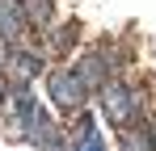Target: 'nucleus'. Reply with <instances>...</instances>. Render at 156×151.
Listing matches in <instances>:
<instances>
[{
  "label": "nucleus",
  "mask_w": 156,
  "mask_h": 151,
  "mask_svg": "<svg viewBox=\"0 0 156 151\" xmlns=\"http://www.w3.org/2000/svg\"><path fill=\"white\" fill-rule=\"evenodd\" d=\"M47 97H51V105L63 118H80L89 97H93V88L84 84V76L76 67H51L47 72Z\"/></svg>",
  "instance_id": "nucleus-1"
},
{
  "label": "nucleus",
  "mask_w": 156,
  "mask_h": 151,
  "mask_svg": "<svg viewBox=\"0 0 156 151\" xmlns=\"http://www.w3.org/2000/svg\"><path fill=\"white\" fill-rule=\"evenodd\" d=\"M97 105H101L105 122L122 126V130H131V126L144 118V97H139V88H131L127 80H110L101 92H97Z\"/></svg>",
  "instance_id": "nucleus-2"
},
{
  "label": "nucleus",
  "mask_w": 156,
  "mask_h": 151,
  "mask_svg": "<svg viewBox=\"0 0 156 151\" xmlns=\"http://www.w3.org/2000/svg\"><path fill=\"white\" fill-rule=\"evenodd\" d=\"M9 76H13V84H34L38 76H47V55L17 42L9 50Z\"/></svg>",
  "instance_id": "nucleus-3"
},
{
  "label": "nucleus",
  "mask_w": 156,
  "mask_h": 151,
  "mask_svg": "<svg viewBox=\"0 0 156 151\" xmlns=\"http://www.w3.org/2000/svg\"><path fill=\"white\" fill-rule=\"evenodd\" d=\"M80 76H84V84L93 88V92H101L105 84L114 80V67H110V59H105V50H84L76 63H72Z\"/></svg>",
  "instance_id": "nucleus-4"
},
{
  "label": "nucleus",
  "mask_w": 156,
  "mask_h": 151,
  "mask_svg": "<svg viewBox=\"0 0 156 151\" xmlns=\"http://www.w3.org/2000/svg\"><path fill=\"white\" fill-rule=\"evenodd\" d=\"M26 29H30V21H26V4H21V0H0V42L17 46Z\"/></svg>",
  "instance_id": "nucleus-5"
},
{
  "label": "nucleus",
  "mask_w": 156,
  "mask_h": 151,
  "mask_svg": "<svg viewBox=\"0 0 156 151\" xmlns=\"http://www.w3.org/2000/svg\"><path fill=\"white\" fill-rule=\"evenodd\" d=\"M72 151H110V143H105L101 126H97V118L84 109L76 118V130H72Z\"/></svg>",
  "instance_id": "nucleus-6"
},
{
  "label": "nucleus",
  "mask_w": 156,
  "mask_h": 151,
  "mask_svg": "<svg viewBox=\"0 0 156 151\" xmlns=\"http://www.w3.org/2000/svg\"><path fill=\"white\" fill-rule=\"evenodd\" d=\"M76 38H80V25L63 21V25H55L51 34H47V50L51 55H68V50H76Z\"/></svg>",
  "instance_id": "nucleus-7"
},
{
  "label": "nucleus",
  "mask_w": 156,
  "mask_h": 151,
  "mask_svg": "<svg viewBox=\"0 0 156 151\" xmlns=\"http://www.w3.org/2000/svg\"><path fill=\"white\" fill-rule=\"evenodd\" d=\"M34 151H72V134H63L55 122H47L34 134Z\"/></svg>",
  "instance_id": "nucleus-8"
},
{
  "label": "nucleus",
  "mask_w": 156,
  "mask_h": 151,
  "mask_svg": "<svg viewBox=\"0 0 156 151\" xmlns=\"http://www.w3.org/2000/svg\"><path fill=\"white\" fill-rule=\"evenodd\" d=\"M26 4V21L30 29H47L55 21V0H21Z\"/></svg>",
  "instance_id": "nucleus-9"
},
{
  "label": "nucleus",
  "mask_w": 156,
  "mask_h": 151,
  "mask_svg": "<svg viewBox=\"0 0 156 151\" xmlns=\"http://www.w3.org/2000/svg\"><path fill=\"white\" fill-rule=\"evenodd\" d=\"M122 151H156V143H152L148 130H139V134H127L122 139Z\"/></svg>",
  "instance_id": "nucleus-10"
},
{
  "label": "nucleus",
  "mask_w": 156,
  "mask_h": 151,
  "mask_svg": "<svg viewBox=\"0 0 156 151\" xmlns=\"http://www.w3.org/2000/svg\"><path fill=\"white\" fill-rule=\"evenodd\" d=\"M148 134H152V143H156V118H152V122H148Z\"/></svg>",
  "instance_id": "nucleus-11"
}]
</instances>
